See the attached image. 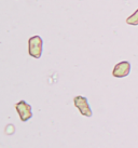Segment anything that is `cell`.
Segmentation results:
<instances>
[{
  "label": "cell",
  "mask_w": 138,
  "mask_h": 148,
  "mask_svg": "<svg viewBox=\"0 0 138 148\" xmlns=\"http://www.w3.org/2000/svg\"><path fill=\"white\" fill-rule=\"evenodd\" d=\"M43 51V40L40 36H33L28 39V54L33 58H40Z\"/></svg>",
  "instance_id": "obj_1"
},
{
  "label": "cell",
  "mask_w": 138,
  "mask_h": 148,
  "mask_svg": "<svg viewBox=\"0 0 138 148\" xmlns=\"http://www.w3.org/2000/svg\"><path fill=\"white\" fill-rule=\"evenodd\" d=\"M15 109H16V112L18 114V116H20V121L26 122V121H28L29 119L33 118L31 106L28 103H26L25 101H23V99L15 104Z\"/></svg>",
  "instance_id": "obj_2"
},
{
  "label": "cell",
  "mask_w": 138,
  "mask_h": 148,
  "mask_svg": "<svg viewBox=\"0 0 138 148\" xmlns=\"http://www.w3.org/2000/svg\"><path fill=\"white\" fill-rule=\"evenodd\" d=\"M73 104L76 108H78V110L80 111V114L84 117H92L93 116V111L91 109V107L89 105L87 99L81 95H78L73 99Z\"/></svg>",
  "instance_id": "obj_3"
},
{
  "label": "cell",
  "mask_w": 138,
  "mask_h": 148,
  "mask_svg": "<svg viewBox=\"0 0 138 148\" xmlns=\"http://www.w3.org/2000/svg\"><path fill=\"white\" fill-rule=\"evenodd\" d=\"M130 63L127 61H123V62L118 63L114 66L113 70H112V76L115 78H124V77L130 75Z\"/></svg>",
  "instance_id": "obj_4"
},
{
  "label": "cell",
  "mask_w": 138,
  "mask_h": 148,
  "mask_svg": "<svg viewBox=\"0 0 138 148\" xmlns=\"http://www.w3.org/2000/svg\"><path fill=\"white\" fill-rule=\"evenodd\" d=\"M126 24L132 25V26H137L138 25V9L130 15V16H128L126 18Z\"/></svg>",
  "instance_id": "obj_5"
}]
</instances>
